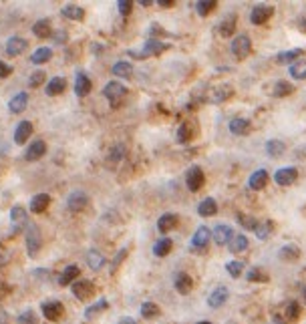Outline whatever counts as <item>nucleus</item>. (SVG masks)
<instances>
[{"label":"nucleus","mask_w":306,"mask_h":324,"mask_svg":"<svg viewBox=\"0 0 306 324\" xmlns=\"http://www.w3.org/2000/svg\"><path fill=\"white\" fill-rule=\"evenodd\" d=\"M246 278H248L250 282H262V284L270 280V276H268L266 270H264V268H258V266H256V268H250L248 274H246Z\"/></svg>","instance_id":"nucleus-39"},{"label":"nucleus","mask_w":306,"mask_h":324,"mask_svg":"<svg viewBox=\"0 0 306 324\" xmlns=\"http://www.w3.org/2000/svg\"><path fill=\"white\" fill-rule=\"evenodd\" d=\"M290 77L296 81H304L306 79V61H296L290 65Z\"/></svg>","instance_id":"nucleus-44"},{"label":"nucleus","mask_w":306,"mask_h":324,"mask_svg":"<svg viewBox=\"0 0 306 324\" xmlns=\"http://www.w3.org/2000/svg\"><path fill=\"white\" fill-rule=\"evenodd\" d=\"M6 294H8V286H6L2 280H0V300H2Z\"/></svg>","instance_id":"nucleus-60"},{"label":"nucleus","mask_w":306,"mask_h":324,"mask_svg":"<svg viewBox=\"0 0 306 324\" xmlns=\"http://www.w3.org/2000/svg\"><path fill=\"white\" fill-rule=\"evenodd\" d=\"M169 48V44H165V42H161V40H157V38H149L145 44H143V55L145 57H157V55H161L163 50H167Z\"/></svg>","instance_id":"nucleus-15"},{"label":"nucleus","mask_w":306,"mask_h":324,"mask_svg":"<svg viewBox=\"0 0 306 324\" xmlns=\"http://www.w3.org/2000/svg\"><path fill=\"white\" fill-rule=\"evenodd\" d=\"M203 183H206V173H203V169L199 165L189 167L187 173H185V185H187V189L191 193H195V191H199L203 187Z\"/></svg>","instance_id":"nucleus-4"},{"label":"nucleus","mask_w":306,"mask_h":324,"mask_svg":"<svg viewBox=\"0 0 306 324\" xmlns=\"http://www.w3.org/2000/svg\"><path fill=\"white\" fill-rule=\"evenodd\" d=\"M26 218H28V213H26V209H24V205H14L12 209H10V222H12V232H16V228L20 230L22 226H26Z\"/></svg>","instance_id":"nucleus-21"},{"label":"nucleus","mask_w":306,"mask_h":324,"mask_svg":"<svg viewBox=\"0 0 306 324\" xmlns=\"http://www.w3.org/2000/svg\"><path fill=\"white\" fill-rule=\"evenodd\" d=\"M272 14H274V6H270V4H256L252 8V12H250V20H252V24H266L272 18Z\"/></svg>","instance_id":"nucleus-7"},{"label":"nucleus","mask_w":306,"mask_h":324,"mask_svg":"<svg viewBox=\"0 0 306 324\" xmlns=\"http://www.w3.org/2000/svg\"><path fill=\"white\" fill-rule=\"evenodd\" d=\"M300 55H302V48H292V50H284V52H280V55L276 57V61H278V63H288V65H292V63L298 61Z\"/></svg>","instance_id":"nucleus-45"},{"label":"nucleus","mask_w":306,"mask_h":324,"mask_svg":"<svg viewBox=\"0 0 306 324\" xmlns=\"http://www.w3.org/2000/svg\"><path fill=\"white\" fill-rule=\"evenodd\" d=\"M197 213L201 215V218H212V215L218 213V203L214 197H206L199 205H197Z\"/></svg>","instance_id":"nucleus-27"},{"label":"nucleus","mask_w":306,"mask_h":324,"mask_svg":"<svg viewBox=\"0 0 306 324\" xmlns=\"http://www.w3.org/2000/svg\"><path fill=\"white\" fill-rule=\"evenodd\" d=\"M24 242H26V254H28V258H36L38 252H40V246H42L40 228L36 224H26Z\"/></svg>","instance_id":"nucleus-1"},{"label":"nucleus","mask_w":306,"mask_h":324,"mask_svg":"<svg viewBox=\"0 0 306 324\" xmlns=\"http://www.w3.org/2000/svg\"><path fill=\"white\" fill-rule=\"evenodd\" d=\"M6 55L8 57H18V55H22V52L28 48V42L22 38V36H10L8 40H6Z\"/></svg>","instance_id":"nucleus-11"},{"label":"nucleus","mask_w":306,"mask_h":324,"mask_svg":"<svg viewBox=\"0 0 306 324\" xmlns=\"http://www.w3.org/2000/svg\"><path fill=\"white\" fill-rule=\"evenodd\" d=\"M232 95H234V89H232V87L220 85V87L212 89V93H210L208 99H210V103H224V101H228Z\"/></svg>","instance_id":"nucleus-24"},{"label":"nucleus","mask_w":306,"mask_h":324,"mask_svg":"<svg viewBox=\"0 0 306 324\" xmlns=\"http://www.w3.org/2000/svg\"><path fill=\"white\" fill-rule=\"evenodd\" d=\"M139 4H143V6H149V4H151V0H139Z\"/></svg>","instance_id":"nucleus-61"},{"label":"nucleus","mask_w":306,"mask_h":324,"mask_svg":"<svg viewBox=\"0 0 306 324\" xmlns=\"http://www.w3.org/2000/svg\"><path fill=\"white\" fill-rule=\"evenodd\" d=\"M121 155H123V147H121V145H117V147H113V151H111L109 159H111V161H115V163H117V161L121 159Z\"/></svg>","instance_id":"nucleus-56"},{"label":"nucleus","mask_w":306,"mask_h":324,"mask_svg":"<svg viewBox=\"0 0 306 324\" xmlns=\"http://www.w3.org/2000/svg\"><path fill=\"white\" fill-rule=\"evenodd\" d=\"M44 81H46V75H44V71H34V73L28 77V87L36 89V87L44 85Z\"/></svg>","instance_id":"nucleus-51"},{"label":"nucleus","mask_w":306,"mask_h":324,"mask_svg":"<svg viewBox=\"0 0 306 324\" xmlns=\"http://www.w3.org/2000/svg\"><path fill=\"white\" fill-rule=\"evenodd\" d=\"M111 71H113L115 77H121V79H129V77L133 75V67H131V63H127V61H119V63H115Z\"/></svg>","instance_id":"nucleus-42"},{"label":"nucleus","mask_w":306,"mask_h":324,"mask_svg":"<svg viewBox=\"0 0 306 324\" xmlns=\"http://www.w3.org/2000/svg\"><path fill=\"white\" fill-rule=\"evenodd\" d=\"M230 133H234V135H248V131H250V121L248 119H244V117H236V119H232L230 121Z\"/></svg>","instance_id":"nucleus-29"},{"label":"nucleus","mask_w":306,"mask_h":324,"mask_svg":"<svg viewBox=\"0 0 306 324\" xmlns=\"http://www.w3.org/2000/svg\"><path fill=\"white\" fill-rule=\"evenodd\" d=\"M228 296H230L228 288L226 286H218L216 290H212V294L208 298V306L210 308H222L228 302Z\"/></svg>","instance_id":"nucleus-17"},{"label":"nucleus","mask_w":306,"mask_h":324,"mask_svg":"<svg viewBox=\"0 0 306 324\" xmlns=\"http://www.w3.org/2000/svg\"><path fill=\"white\" fill-rule=\"evenodd\" d=\"M238 224H240L244 230H252V232H254V228L258 226V220L250 218V215H242V213H238Z\"/></svg>","instance_id":"nucleus-52"},{"label":"nucleus","mask_w":306,"mask_h":324,"mask_svg":"<svg viewBox=\"0 0 306 324\" xmlns=\"http://www.w3.org/2000/svg\"><path fill=\"white\" fill-rule=\"evenodd\" d=\"M16 324H38V318H36L34 310H24L22 314H18Z\"/></svg>","instance_id":"nucleus-50"},{"label":"nucleus","mask_w":306,"mask_h":324,"mask_svg":"<svg viewBox=\"0 0 306 324\" xmlns=\"http://www.w3.org/2000/svg\"><path fill=\"white\" fill-rule=\"evenodd\" d=\"M48 205H50V195L48 193H36L30 199V211L32 213H42V211H46Z\"/></svg>","instance_id":"nucleus-26"},{"label":"nucleus","mask_w":306,"mask_h":324,"mask_svg":"<svg viewBox=\"0 0 306 324\" xmlns=\"http://www.w3.org/2000/svg\"><path fill=\"white\" fill-rule=\"evenodd\" d=\"M50 57H53V50H50L48 46H40V48H36L32 52L30 61H32V65H44V63L50 61Z\"/></svg>","instance_id":"nucleus-34"},{"label":"nucleus","mask_w":306,"mask_h":324,"mask_svg":"<svg viewBox=\"0 0 306 324\" xmlns=\"http://www.w3.org/2000/svg\"><path fill=\"white\" fill-rule=\"evenodd\" d=\"M157 4H159L161 8H171V6L175 4V0H157Z\"/></svg>","instance_id":"nucleus-58"},{"label":"nucleus","mask_w":306,"mask_h":324,"mask_svg":"<svg viewBox=\"0 0 306 324\" xmlns=\"http://www.w3.org/2000/svg\"><path fill=\"white\" fill-rule=\"evenodd\" d=\"M107 306H109V302H107L105 298H101L99 302H95L93 306H89V308L85 310V318L89 320V318H93V316L101 314V312H103V310H107Z\"/></svg>","instance_id":"nucleus-48"},{"label":"nucleus","mask_w":306,"mask_h":324,"mask_svg":"<svg viewBox=\"0 0 306 324\" xmlns=\"http://www.w3.org/2000/svg\"><path fill=\"white\" fill-rule=\"evenodd\" d=\"M44 153H46V143H44L42 139H36L34 143L28 145V149H26V153H24V159H26V161H38Z\"/></svg>","instance_id":"nucleus-22"},{"label":"nucleus","mask_w":306,"mask_h":324,"mask_svg":"<svg viewBox=\"0 0 306 324\" xmlns=\"http://www.w3.org/2000/svg\"><path fill=\"white\" fill-rule=\"evenodd\" d=\"M127 87L123 85V83H119V81H111V83H107L105 85V89H103V95H105V99H109L113 105L115 103H121L125 97H127Z\"/></svg>","instance_id":"nucleus-5"},{"label":"nucleus","mask_w":306,"mask_h":324,"mask_svg":"<svg viewBox=\"0 0 306 324\" xmlns=\"http://www.w3.org/2000/svg\"><path fill=\"white\" fill-rule=\"evenodd\" d=\"M212 238H214V242H216L218 246H226V244L232 242L234 230H232L228 224H218V226L212 230Z\"/></svg>","instance_id":"nucleus-10"},{"label":"nucleus","mask_w":306,"mask_h":324,"mask_svg":"<svg viewBox=\"0 0 306 324\" xmlns=\"http://www.w3.org/2000/svg\"><path fill=\"white\" fill-rule=\"evenodd\" d=\"M173 248V240L171 238H161L155 242V246H153V254H155L157 258H165Z\"/></svg>","instance_id":"nucleus-32"},{"label":"nucleus","mask_w":306,"mask_h":324,"mask_svg":"<svg viewBox=\"0 0 306 324\" xmlns=\"http://www.w3.org/2000/svg\"><path fill=\"white\" fill-rule=\"evenodd\" d=\"M141 316L151 320V318H157L159 316V306L155 302H143L141 304Z\"/></svg>","instance_id":"nucleus-47"},{"label":"nucleus","mask_w":306,"mask_h":324,"mask_svg":"<svg viewBox=\"0 0 306 324\" xmlns=\"http://www.w3.org/2000/svg\"><path fill=\"white\" fill-rule=\"evenodd\" d=\"M117 8H119L121 16H129L131 10H133V2L131 0H117Z\"/></svg>","instance_id":"nucleus-53"},{"label":"nucleus","mask_w":306,"mask_h":324,"mask_svg":"<svg viewBox=\"0 0 306 324\" xmlns=\"http://www.w3.org/2000/svg\"><path fill=\"white\" fill-rule=\"evenodd\" d=\"M268 179H270V177H268V171H266V169H256V171L250 175L248 185H250V189H254V191H260V189L266 187Z\"/></svg>","instance_id":"nucleus-18"},{"label":"nucleus","mask_w":306,"mask_h":324,"mask_svg":"<svg viewBox=\"0 0 306 324\" xmlns=\"http://www.w3.org/2000/svg\"><path fill=\"white\" fill-rule=\"evenodd\" d=\"M244 268H246V262H242V260H232L226 264V270L232 278H240L244 274Z\"/></svg>","instance_id":"nucleus-46"},{"label":"nucleus","mask_w":306,"mask_h":324,"mask_svg":"<svg viewBox=\"0 0 306 324\" xmlns=\"http://www.w3.org/2000/svg\"><path fill=\"white\" fill-rule=\"evenodd\" d=\"M127 254H129V250H127V248H121V250L117 252V256H115V258H113V262H111V268H113V272H115V270L121 266V262L127 258Z\"/></svg>","instance_id":"nucleus-54"},{"label":"nucleus","mask_w":306,"mask_h":324,"mask_svg":"<svg viewBox=\"0 0 306 324\" xmlns=\"http://www.w3.org/2000/svg\"><path fill=\"white\" fill-rule=\"evenodd\" d=\"M91 87H93V83H91V79L85 75V73H77L75 75V95L79 97V99H83V97H87L89 93H91Z\"/></svg>","instance_id":"nucleus-14"},{"label":"nucleus","mask_w":306,"mask_h":324,"mask_svg":"<svg viewBox=\"0 0 306 324\" xmlns=\"http://www.w3.org/2000/svg\"><path fill=\"white\" fill-rule=\"evenodd\" d=\"M32 135V123L30 121H20L14 129V143L16 145H22L28 141V137Z\"/></svg>","instance_id":"nucleus-23"},{"label":"nucleus","mask_w":306,"mask_h":324,"mask_svg":"<svg viewBox=\"0 0 306 324\" xmlns=\"http://www.w3.org/2000/svg\"><path fill=\"white\" fill-rule=\"evenodd\" d=\"M87 262H89V268L97 272V270H101V268L105 266V256L101 254L99 250H89V254H87Z\"/></svg>","instance_id":"nucleus-35"},{"label":"nucleus","mask_w":306,"mask_h":324,"mask_svg":"<svg viewBox=\"0 0 306 324\" xmlns=\"http://www.w3.org/2000/svg\"><path fill=\"white\" fill-rule=\"evenodd\" d=\"M87 203H89V195H87L83 189H75V191H71L69 197H67V209L73 211V213L83 211V209L87 207Z\"/></svg>","instance_id":"nucleus-6"},{"label":"nucleus","mask_w":306,"mask_h":324,"mask_svg":"<svg viewBox=\"0 0 306 324\" xmlns=\"http://www.w3.org/2000/svg\"><path fill=\"white\" fill-rule=\"evenodd\" d=\"M298 179V169L296 167H282L274 173V181L278 185H292Z\"/></svg>","instance_id":"nucleus-13"},{"label":"nucleus","mask_w":306,"mask_h":324,"mask_svg":"<svg viewBox=\"0 0 306 324\" xmlns=\"http://www.w3.org/2000/svg\"><path fill=\"white\" fill-rule=\"evenodd\" d=\"M4 260H6V254H0V264H4Z\"/></svg>","instance_id":"nucleus-62"},{"label":"nucleus","mask_w":306,"mask_h":324,"mask_svg":"<svg viewBox=\"0 0 306 324\" xmlns=\"http://www.w3.org/2000/svg\"><path fill=\"white\" fill-rule=\"evenodd\" d=\"M210 240H212V232H210V228H206V226H199L197 230H195V234L191 236V250H206L208 248V244H210Z\"/></svg>","instance_id":"nucleus-8"},{"label":"nucleus","mask_w":306,"mask_h":324,"mask_svg":"<svg viewBox=\"0 0 306 324\" xmlns=\"http://www.w3.org/2000/svg\"><path fill=\"white\" fill-rule=\"evenodd\" d=\"M284 314H286V320L288 322H296L298 318H300V304L296 302V300H290V302H286L284 304Z\"/></svg>","instance_id":"nucleus-43"},{"label":"nucleus","mask_w":306,"mask_h":324,"mask_svg":"<svg viewBox=\"0 0 306 324\" xmlns=\"http://www.w3.org/2000/svg\"><path fill=\"white\" fill-rule=\"evenodd\" d=\"M177 224H179V215L173 213V211H167V213H163L161 218L157 220V230H159L161 234H167V232L175 230Z\"/></svg>","instance_id":"nucleus-12"},{"label":"nucleus","mask_w":306,"mask_h":324,"mask_svg":"<svg viewBox=\"0 0 306 324\" xmlns=\"http://www.w3.org/2000/svg\"><path fill=\"white\" fill-rule=\"evenodd\" d=\"M193 135H195V127H193L191 121H185V123L179 125V129H177V141H179V143H187V141H191Z\"/></svg>","instance_id":"nucleus-33"},{"label":"nucleus","mask_w":306,"mask_h":324,"mask_svg":"<svg viewBox=\"0 0 306 324\" xmlns=\"http://www.w3.org/2000/svg\"><path fill=\"white\" fill-rule=\"evenodd\" d=\"M0 324H10V316H8V312L2 310V308H0Z\"/></svg>","instance_id":"nucleus-57"},{"label":"nucleus","mask_w":306,"mask_h":324,"mask_svg":"<svg viewBox=\"0 0 306 324\" xmlns=\"http://www.w3.org/2000/svg\"><path fill=\"white\" fill-rule=\"evenodd\" d=\"M173 286L181 296H187L193 290V278L189 274H185V272H179L175 276V280H173Z\"/></svg>","instance_id":"nucleus-16"},{"label":"nucleus","mask_w":306,"mask_h":324,"mask_svg":"<svg viewBox=\"0 0 306 324\" xmlns=\"http://www.w3.org/2000/svg\"><path fill=\"white\" fill-rule=\"evenodd\" d=\"M10 75H12V67L8 63H4V61H0V79H6Z\"/></svg>","instance_id":"nucleus-55"},{"label":"nucleus","mask_w":306,"mask_h":324,"mask_svg":"<svg viewBox=\"0 0 306 324\" xmlns=\"http://www.w3.org/2000/svg\"><path fill=\"white\" fill-rule=\"evenodd\" d=\"M302 298H304V302H306V286L302 288Z\"/></svg>","instance_id":"nucleus-64"},{"label":"nucleus","mask_w":306,"mask_h":324,"mask_svg":"<svg viewBox=\"0 0 306 324\" xmlns=\"http://www.w3.org/2000/svg\"><path fill=\"white\" fill-rule=\"evenodd\" d=\"M193 6H195V12H197L199 16H208V14H212V12L216 10L218 2H216V0H197Z\"/></svg>","instance_id":"nucleus-37"},{"label":"nucleus","mask_w":306,"mask_h":324,"mask_svg":"<svg viewBox=\"0 0 306 324\" xmlns=\"http://www.w3.org/2000/svg\"><path fill=\"white\" fill-rule=\"evenodd\" d=\"M254 232H256L258 240H268L274 232V222L272 220H266V222H258V226L254 228Z\"/></svg>","instance_id":"nucleus-38"},{"label":"nucleus","mask_w":306,"mask_h":324,"mask_svg":"<svg viewBox=\"0 0 306 324\" xmlns=\"http://www.w3.org/2000/svg\"><path fill=\"white\" fill-rule=\"evenodd\" d=\"M300 248L296 246V244H286V246H282L280 250H278V258L282 260V262H296L298 258H300Z\"/></svg>","instance_id":"nucleus-25"},{"label":"nucleus","mask_w":306,"mask_h":324,"mask_svg":"<svg viewBox=\"0 0 306 324\" xmlns=\"http://www.w3.org/2000/svg\"><path fill=\"white\" fill-rule=\"evenodd\" d=\"M71 292L75 294L77 300H89L95 294V284L91 280H77V282H73Z\"/></svg>","instance_id":"nucleus-9"},{"label":"nucleus","mask_w":306,"mask_h":324,"mask_svg":"<svg viewBox=\"0 0 306 324\" xmlns=\"http://www.w3.org/2000/svg\"><path fill=\"white\" fill-rule=\"evenodd\" d=\"M117 324H137V322H135V318H131V316H123V318L117 320Z\"/></svg>","instance_id":"nucleus-59"},{"label":"nucleus","mask_w":306,"mask_h":324,"mask_svg":"<svg viewBox=\"0 0 306 324\" xmlns=\"http://www.w3.org/2000/svg\"><path fill=\"white\" fill-rule=\"evenodd\" d=\"M220 34L222 36H234V32H236V14H230V16H226L224 20H222V24H220Z\"/></svg>","instance_id":"nucleus-40"},{"label":"nucleus","mask_w":306,"mask_h":324,"mask_svg":"<svg viewBox=\"0 0 306 324\" xmlns=\"http://www.w3.org/2000/svg\"><path fill=\"white\" fill-rule=\"evenodd\" d=\"M65 89H67V79H63V77H53V79L46 83L44 93H46L48 97H57V95H63Z\"/></svg>","instance_id":"nucleus-20"},{"label":"nucleus","mask_w":306,"mask_h":324,"mask_svg":"<svg viewBox=\"0 0 306 324\" xmlns=\"http://www.w3.org/2000/svg\"><path fill=\"white\" fill-rule=\"evenodd\" d=\"M248 244H250L248 238H246L244 234H240V236H234L232 242H230L228 246H230V252H232V254H242V252L248 250Z\"/></svg>","instance_id":"nucleus-41"},{"label":"nucleus","mask_w":306,"mask_h":324,"mask_svg":"<svg viewBox=\"0 0 306 324\" xmlns=\"http://www.w3.org/2000/svg\"><path fill=\"white\" fill-rule=\"evenodd\" d=\"M292 91H294V85H290V83H286V81H278V83L274 85V97H278V99L290 95Z\"/></svg>","instance_id":"nucleus-49"},{"label":"nucleus","mask_w":306,"mask_h":324,"mask_svg":"<svg viewBox=\"0 0 306 324\" xmlns=\"http://www.w3.org/2000/svg\"><path fill=\"white\" fill-rule=\"evenodd\" d=\"M61 14L67 18V20H83L85 18V8H81V6H77V4H67V6H63L61 8Z\"/></svg>","instance_id":"nucleus-28"},{"label":"nucleus","mask_w":306,"mask_h":324,"mask_svg":"<svg viewBox=\"0 0 306 324\" xmlns=\"http://www.w3.org/2000/svg\"><path fill=\"white\" fill-rule=\"evenodd\" d=\"M26 105H28V95L24 91L16 93L10 101H8V111L14 113V115H20L24 109H26Z\"/></svg>","instance_id":"nucleus-19"},{"label":"nucleus","mask_w":306,"mask_h":324,"mask_svg":"<svg viewBox=\"0 0 306 324\" xmlns=\"http://www.w3.org/2000/svg\"><path fill=\"white\" fill-rule=\"evenodd\" d=\"M50 30H53V26H50V20L48 18H40L32 24V34L38 36V38H48L50 36Z\"/></svg>","instance_id":"nucleus-30"},{"label":"nucleus","mask_w":306,"mask_h":324,"mask_svg":"<svg viewBox=\"0 0 306 324\" xmlns=\"http://www.w3.org/2000/svg\"><path fill=\"white\" fill-rule=\"evenodd\" d=\"M266 153L270 157H282L286 153V143L280 139H268L266 141Z\"/></svg>","instance_id":"nucleus-31"},{"label":"nucleus","mask_w":306,"mask_h":324,"mask_svg":"<svg viewBox=\"0 0 306 324\" xmlns=\"http://www.w3.org/2000/svg\"><path fill=\"white\" fill-rule=\"evenodd\" d=\"M195 324H212L210 320H199V322H195Z\"/></svg>","instance_id":"nucleus-63"},{"label":"nucleus","mask_w":306,"mask_h":324,"mask_svg":"<svg viewBox=\"0 0 306 324\" xmlns=\"http://www.w3.org/2000/svg\"><path fill=\"white\" fill-rule=\"evenodd\" d=\"M250 52H252V40H250V36L246 32L234 36V40H232V55L238 61H244L246 57H250Z\"/></svg>","instance_id":"nucleus-2"},{"label":"nucleus","mask_w":306,"mask_h":324,"mask_svg":"<svg viewBox=\"0 0 306 324\" xmlns=\"http://www.w3.org/2000/svg\"><path fill=\"white\" fill-rule=\"evenodd\" d=\"M40 312H42V316H44L46 320L59 322V320L63 318V314H65V306H63V302H59V300H44V302L40 304Z\"/></svg>","instance_id":"nucleus-3"},{"label":"nucleus","mask_w":306,"mask_h":324,"mask_svg":"<svg viewBox=\"0 0 306 324\" xmlns=\"http://www.w3.org/2000/svg\"><path fill=\"white\" fill-rule=\"evenodd\" d=\"M79 276H81V270H79L77 266H67V268H65V272L61 274L59 284H61V286L73 284V282H77V278H79Z\"/></svg>","instance_id":"nucleus-36"}]
</instances>
